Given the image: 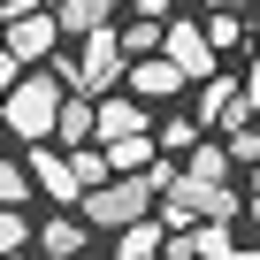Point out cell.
Segmentation results:
<instances>
[{"label":"cell","mask_w":260,"mask_h":260,"mask_svg":"<svg viewBox=\"0 0 260 260\" xmlns=\"http://www.w3.org/2000/svg\"><path fill=\"white\" fill-rule=\"evenodd\" d=\"M222 153H230V161H260V122H237Z\"/></svg>","instance_id":"obj_21"},{"label":"cell","mask_w":260,"mask_h":260,"mask_svg":"<svg viewBox=\"0 0 260 260\" xmlns=\"http://www.w3.org/2000/svg\"><path fill=\"white\" fill-rule=\"evenodd\" d=\"M237 100H245V115H252V122H260V61H252V77H245V84H237Z\"/></svg>","instance_id":"obj_24"},{"label":"cell","mask_w":260,"mask_h":260,"mask_svg":"<svg viewBox=\"0 0 260 260\" xmlns=\"http://www.w3.org/2000/svg\"><path fill=\"white\" fill-rule=\"evenodd\" d=\"M138 130H146V100H130V92H100L92 100V146L107 138H138Z\"/></svg>","instance_id":"obj_7"},{"label":"cell","mask_w":260,"mask_h":260,"mask_svg":"<svg viewBox=\"0 0 260 260\" xmlns=\"http://www.w3.org/2000/svg\"><path fill=\"white\" fill-rule=\"evenodd\" d=\"M84 237H92V230H84V222H77V207H69V214H54V222H46V252H54V260H77V252H84Z\"/></svg>","instance_id":"obj_16"},{"label":"cell","mask_w":260,"mask_h":260,"mask_svg":"<svg viewBox=\"0 0 260 260\" xmlns=\"http://www.w3.org/2000/svg\"><path fill=\"white\" fill-rule=\"evenodd\" d=\"M122 84H130V100H176L184 92V77L161 61V54H146V61H130L122 69Z\"/></svg>","instance_id":"obj_10"},{"label":"cell","mask_w":260,"mask_h":260,"mask_svg":"<svg viewBox=\"0 0 260 260\" xmlns=\"http://www.w3.org/2000/svg\"><path fill=\"white\" fill-rule=\"evenodd\" d=\"M199 31H207V46H214V54H230V46L245 39V23H237V16H207Z\"/></svg>","instance_id":"obj_20"},{"label":"cell","mask_w":260,"mask_h":260,"mask_svg":"<svg viewBox=\"0 0 260 260\" xmlns=\"http://www.w3.org/2000/svg\"><path fill=\"white\" fill-rule=\"evenodd\" d=\"M0 46H8V54H16V69H23V61H54L61 31H54V16H46V8H23V16H8Z\"/></svg>","instance_id":"obj_6"},{"label":"cell","mask_w":260,"mask_h":260,"mask_svg":"<svg viewBox=\"0 0 260 260\" xmlns=\"http://www.w3.org/2000/svg\"><path fill=\"white\" fill-rule=\"evenodd\" d=\"M161 146H169V153H184V146H199V122H184V115H176V122H161Z\"/></svg>","instance_id":"obj_23"},{"label":"cell","mask_w":260,"mask_h":260,"mask_svg":"<svg viewBox=\"0 0 260 260\" xmlns=\"http://www.w3.org/2000/svg\"><path fill=\"white\" fill-rule=\"evenodd\" d=\"M161 31H169V16H130L122 31H115V46H122V61H146V54H161Z\"/></svg>","instance_id":"obj_11"},{"label":"cell","mask_w":260,"mask_h":260,"mask_svg":"<svg viewBox=\"0 0 260 260\" xmlns=\"http://www.w3.org/2000/svg\"><path fill=\"white\" fill-rule=\"evenodd\" d=\"M115 260H161V222H130V230H115Z\"/></svg>","instance_id":"obj_15"},{"label":"cell","mask_w":260,"mask_h":260,"mask_svg":"<svg viewBox=\"0 0 260 260\" xmlns=\"http://www.w3.org/2000/svg\"><path fill=\"white\" fill-rule=\"evenodd\" d=\"M31 199V176H23V161H0V207H23Z\"/></svg>","instance_id":"obj_19"},{"label":"cell","mask_w":260,"mask_h":260,"mask_svg":"<svg viewBox=\"0 0 260 260\" xmlns=\"http://www.w3.org/2000/svg\"><path fill=\"white\" fill-rule=\"evenodd\" d=\"M39 8H54V0H39Z\"/></svg>","instance_id":"obj_29"},{"label":"cell","mask_w":260,"mask_h":260,"mask_svg":"<svg viewBox=\"0 0 260 260\" xmlns=\"http://www.w3.org/2000/svg\"><path fill=\"white\" fill-rule=\"evenodd\" d=\"M23 8H39V0H0V16H23Z\"/></svg>","instance_id":"obj_27"},{"label":"cell","mask_w":260,"mask_h":260,"mask_svg":"<svg viewBox=\"0 0 260 260\" xmlns=\"http://www.w3.org/2000/svg\"><path fill=\"white\" fill-rule=\"evenodd\" d=\"M54 138L77 153V146H92V100H61V115H54Z\"/></svg>","instance_id":"obj_14"},{"label":"cell","mask_w":260,"mask_h":260,"mask_svg":"<svg viewBox=\"0 0 260 260\" xmlns=\"http://www.w3.org/2000/svg\"><path fill=\"white\" fill-rule=\"evenodd\" d=\"M16 77H23V69H16V54H8V46H0V92H8Z\"/></svg>","instance_id":"obj_25"},{"label":"cell","mask_w":260,"mask_h":260,"mask_svg":"<svg viewBox=\"0 0 260 260\" xmlns=\"http://www.w3.org/2000/svg\"><path fill=\"white\" fill-rule=\"evenodd\" d=\"M46 260H54V252H46Z\"/></svg>","instance_id":"obj_30"},{"label":"cell","mask_w":260,"mask_h":260,"mask_svg":"<svg viewBox=\"0 0 260 260\" xmlns=\"http://www.w3.org/2000/svg\"><path fill=\"white\" fill-rule=\"evenodd\" d=\"M245 199L230 191V184H199V176H176L169 191H161V222L169 230H191V222H230Z\"/></svg>","instance_id":"obj_3"},{"label":"cell","mask_w":260,"mask_h":260,"mask_svg":"<svg viewBox=\"0 0 260 260\" xmlns=\"http://www.w3.org/2000/svg\"><path fill=\"white\" fill-rule=\"evenodd\" d=\"M161 61H169L184 84L214 77V46H207V31H199V23H176V16H169V31H161Z\"/></svg>","instance_id":"obj_5"},{"label":"cell","mask_w":260,"mask_h":260,"mask_svg":"<svg viewBox=\"0 0 260 260\" xmlns=\"http://www.w3.org/2000/svg\"><path fill=\"white\" fill-rule=\"evenodd\" d=\"M46 16L61 39H92V31H115V0H54Z\"/></svg>","instance_id":"obj_8"},{"label":"cell","mask_w":260,"mask_h":260,"mask_svg":"<svg viewBox=\"0 0 260 260\" xmlns=\"http://www.w3.org/2000/svg\"><path fill=\"white\" fill-rule=\"evenodd\" d=\"M245 214H252V222H260V191H252V207H245Z\"/></svg>","instance_id":"obj_28"},{"label":"cell","mask_w":260,"mask_h":260,"mask_svg":"<svg viewBox=\"0 0 260 260\" xmlns=\"http://www.w3.org/2000/svg\"><path fill=\"white\" fill-rule=\"evenodd\" d=\"M61 100H69V84H61L46 61H39V69H23L8 92H0V138H16V146H46V138H54Z\"/></svg>","instance_id":"obj_1"},{"label":"cell","mask_w":260,"mask_h":260,"mask_svg":"<svg viewBox=\"0 0 260 260\" xmlns=\"http://www.w3.org/2000/svg\"><path fill=\"white\" fill-rule=\"evenodd\" d=\"M23 176H31V191H46V199H61V207H77V176H69V153H46V146H31V161H23Z\"/></svg>","instance_id":"obj_9"},{"label":"cell","mask_w":260,"mask_h":260,"mask_svg":"<svg viewBox=\"0 0 260 260\" xmlns=\"http://www.w3.org/2000/svg\"><path fill=\"white\" fill-rule=\"evenodd\" d=\"M23 237H31V222H23L16 207H0V260H8V252H16Z\"/></svg>","instance_id":"obj_22"},{"label":"cell","mask_w":260,"mask_h":260,"mask_svg":"<svg viewBox=\"0 0 260 260\" xmlns=\"http://www.w3.org/2000/svg\"><path fill=\"white\" fill-rule=\"evenodd\" d=\"M191 176L199 184H230V153L222 146H191Z\"/></svg>","instance_id":"obj_18"},{"label":"cell","mask_w":260,"mask_h":260,"mask_svg":"<svg viewBox=\"0 0 260 260\" xmlns=\"http://www.w3.org/2000/svg\"><path fill=\"white\" fill-rule=\"evenodd\" d=\"M237 8H252V0H207V16H237Z\"/></svg>","instance_id":"obj_26"},{"label":"cell","mask_w":260,"mask_h":260,"mask_svg":"<svg viewBox=\"0 0 260 260\" xmlns=\"http://www.w3.org/2000/svg\"><path fill=\"white\" fill-rule=\"evenodd\" d=\"M146 207H153L146 176H107V184H92L77 199V222L84 230H130V222H146Z\"/></svg>","instance_id":"obj_2"},{"label":"cell","mask_w":260,"mask_h":260,"mask_svg":"<svg viewBox=\"0 0 260 260\" xmlns=\"http://www.w3.org/2000/svg\"><path fill=\"white\" fill-rule=\"evenodd\" d=\"M122 69H130V61H122V46H115V31H92V39H84V54L69 61V92H84V100H100V92H115V84H122Z\"/></svg>","instance_id":"obj_4"},{"label":"cell","mask_w":260,"mask_h":260,"mask_svg":"<svg viewBox=\"0 0 260 260\" xmlns=\"http://www.w3.org/2000/svg\"><path fill=\"white\" fill-rule=\"evenodd\" d=\"M184 245H191V260H230V252H237L230 222H191V230H184Z\"/></svg>","instance_id":"obj_12"},{"label":"cell","mask_w":260,"mask_h":260,"mask_svg":"<svg viewBox=\"0 0 260 260\" xmlns=\"http://www.w3.org/2000/svg\"><path fill=\"white\" fill-rule=\"evenodd\" d=\"M69 176H77V199H84L92 184H107V153H100V146H77V153H69Z\"/></svg>","instance_id":"obj_17"},{"label":"cell","mask_w":260,"mask_h":260,"mask_svg":"<svg viewBox=\"0 0 260 260\" xmlns=\"http://www.w3.org/2000/svg\"><path fill=\"white\" fill-rule=\"evenodd\" d=\"M100 153H107V176H138V169L153 161V138L138 130V138H115V146H100Z\"/></svg>","instance_id":"obj_13"}]
</instances>
